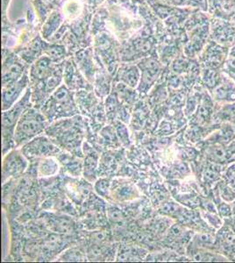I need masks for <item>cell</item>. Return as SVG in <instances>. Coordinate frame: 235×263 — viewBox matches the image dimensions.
Listing matches in <instances>:
<instances>
[{"label":"cell","mask_w":235,"mask_h":263,"mask_svg":"<svg viewBox=\"0 0 235 263\" xmlns=\"http://www.w3.org/2000/svg\"><path fill=\"white\" fill-rule=\"evenodd\" d=\"M210 21L211 16L207 12L200 10H196L190 20H188L185 24L187 42L184 46L186 57L193 59L200 55L203 48L210 40Z\"/></svg>","instance_id":"1"},{"label":"cell","mask_w":235,"mask_h":263,"mask_svg":"<svg viewBox=\"0 0 235 263\" xmlns=\"http://www.w3.org/2000/svg\"><path fill=\"white\" fill-rule=\"evenodd\" d=\"M78 111L79 109L75 103L73 93L65 84H62L55 90L42 108V112L48 122L75 116Z\"/></svg>","instance_id":"2"},{"label":"cell","mask_w":235,"mask_h":263,"mask_svg":"<svg viewBox=\"0 0 235 263\" xmlns=\"http://www.w3.org/2000/svg\"><path fill=\"white\" fill-rule=\"evenodd\" d=\"M48 120L44 114L36 108L29 107L22 114L14 130L15 147H22L25 144L44 132Z\"/></svg>","instance_id":"3"},{"label":"cell","mask_w":235,"mask_h":263,"mask_svg":"<svg viewBox=\"0 0 235 263\" xmlns=\"http://www.w3.org/2000/svg\"><path fill=\"white\" fill-rule=\"evenodd\" d=\"M32 91L28 88L22 97L12 107L2 112V138H3V156L15 147L14 130L22 114L31 107Z\"/></svg>","instance_id":"4"},{"label":"cell","mask_w":235,"mask_h":263,"mask_svg":"<svg viewBox=\"0 0 235 263\" xmlns=\"http://www.w3.org/2000/svg\"><path fill=\"white\" fill-rule=\"evenodd\" d=\"M210 39L231 48L235 45V24L232 21L211 17Z\"/></svg>","instance_id":"5"},{"label":"cell","mask_w":235,"mask_h":263,"mask_svg":"<svg viewBox=\"0 0 235 263\" xmlns=\"http://www.w3.org/2000/svg\"><path fill=\"white\" fill-rule=\"evenodd\" d=\"M60 120L61 121L57 125L59 132L55 131L52 135L56 136L57 141H59V143L63 145L64 148L69 150L70 152H75L76 150L79 149L80 141L83 135L81 129L78 128V126L77 125L72 126V122H73L72 120L62 119Z\"/></svg>","instance_id":"6"},{"label":"cell","mask_w":235,"mask_h":263,"mask_svg":"<svg viewBox=\"0 0 235 263\" xmlns=\"http://www.w3.org/2000/svg\"><path fill=\"white\" fill-rule=\"evenodd\" d=\"M229 51L230 48L210 39L198 57L201 63L206 68L218 69L226 63V59L229 57Z\"/></svg>","instance_id":"7"},{"label":"cell","mask_w":235,"mask_h":263,"mask_svg":"<svg viewBox=\"0 0 235 263\" xmlns=\"http://www.w3.org/2000/svg\"><path fill=\"white\" fill-rule=\"evenodd\" d=\"M27 159L22 151L12 149L4 156L2 162V182L21 177L27 170Z\"/></svg>","instance_id":"8"},{"label":"cell","mask_w":235,"mask_h":263,"mask_svg":"<svg viewBox=\"0 0 235 263\" xmlns=\"http://www.w3.org/2000/svg\"><path fill=\"white\" fill-rule=\"evenodd\" d=\"M140 70V84L138 85V91L147 93L161 74V64L154 57H145L138 63Z\"/></svg>","instance_id":"9"},{"label":"cell","mask_w":235,"mask_h":263,"mask_svg":"<svg viewBox=\"0 0 235 263\" xmlns=\"http://www.w3.org/2000/svg\"><path fill=\"white\" fill-rule=\"evenodd\" d=\"M29 71L27 70L20 80L2 87V111H6L14 105L24 96L23 94L29 88Z\"/></svg>","instance_id":"10"},{"label":"cell","mask_w":235,"mask_h":263,"mask_svg":"<svg viewBox=\"0 0 235 263\" xmlns=\"http://www.w3.org/2000/svg\"><path fill=\"white\" fill-rule=\"evenodd\" d=\"M27 71L26 63L15 54L4 55L2 64V87L20 80Z\"/></svg>","instance_id":"11"},{"label":"cell","mask_w":235,"mask_h":263,"mask_svg":"<svg viewBox=\"0 0 235 263\" xmlns=\"http://www.w3.org/2000/svg\"><path fill=\"white\" fill-rule=\"evenodd\" d=\"M21 151L26 157L30 159L42 156L49 157L56 156V154L60 152V149L48 138L37 136L32 141L25 144L24 146H22Z\"/></svg>","instance_id":"12"},{"label":"cell","mask_w":235,"mask_h":263,"mask_svg":"<svg viewBox=\"0 0 235 263\" xmlns=\"http://www.w3.org/2000/svg\"><path fill=\"white\" fill-rule=\"evenodd\" d=\"M59 67L58 63H54L47 55L40 57L31 66L29 70L30 84H35L44 81L53 75Z\"/></svg>","instance_id":"13"},{"label":"cell","mask_w":235,"mask_h":263,"mask_svg":"<svg viewBox=\"0 0 235 263\" xmlns=\"http://www.w3.org/2000/svg\"><path fill=\"white\" fill-rule=\"evenodd\" d=\"M63 80L66 86L70 90H79L86 89V79H84L80 69H78L74 59L69 58L63 64Z\"/></svg>","instance_id":"14"},{"label":"cell","mask_w":235,"mask_h":263,"mask_svg":"<svg viewBox=\"0 0 235 263\" xmlns=\"http://www.w3.org/2000/svg\"><path fill=\"white\" fill-rule=\"evenodd\" d=\"M75 62L87 81L93 83L95 80L96 69L92 48L78 51L75 54Z\"/></svg>","instance_id":"15"},{"label":"cell","mask_w":235,"mask_h":263,"mask_svg":"<svg viewBox=\"0 0 235 263\" xmlns=\"http://www.w3.org/2000/svg\"><path fill=\"white\" fill-rule=\"evenodd\" d=\"M140 70L138 65L133 63H124L117 69L115 81L135 89L140 84Z\"/></svg>","instance_id":"16"},{"label":"cell","mask_w":235,"mask_h":263,"mask_svg":"<svg viewBox=\"0 0 235 263\" xmlns=\"http://www.w3.org/2000/svg\"><path fill=\"white\" fill-rule=\"evenodd\" d=\"M207 13L211 17L231 21L235 15V0H208Z\"/></svg>","instance_id":"17"},{"label":"cell","mask_w":235,"mask_h":263,"mask_svg":"<svg viewBox=\"0 0 235 263\" xmlns=\"http://www.w3.org/2000/svg\"><path fill=\"white\" fill-rule=\"evenodd\" d=\"M63 18L64 15L59 10H54L51 12L42 26V34L45 40H51L63 24Z\"/></svg>","instance_id":"18"},{"label":"cell","mask_w":235,"mask_h":263,"mask_svg":"<svg viewBox=\"0 0 235 263\" xmlns=\"http://www.w3.org/2000/svg\"><path fill=\"white\" fill-rule=\"evenodd\" d=\"M58 171H59V163L52 156L44 157L38 165L39 177H53L58 173Z\"/></svg>","instance_id":"19"},{"label":"cell","mask_w":235,"mask_h":263,"mask_svg":"<svg viewBox=\"0 0 235 263\" xmlns=\"http://www.w3.org/2000/svg\"><path fill=\"white\" fill-rule=\"evenodd\" d=\"M153 42L149 37H140L134 40L131 44V52L133 55L138 57H145L151 51Z\"/></svg>","instance_id":"20"},{"label":"cell","mask_w":235,"mask_h":263,"mask_svg":"<svg viewBox=\"0 0 235 263\" xmlns=\"http://www.w3.org/2000/svg\"><path fill=\"white\" fill-rule=\"evenodd\" d=\"M44 55L49 57L54 63H58L63 62L66 58V48L62 45L57 44H48L46 43L43 47Z\"/></svg>","instance_id":"21"},{"label":"cell","mask_w":235,"mask_h":263,"mask_svg":"<svg viewBox=\"0 0 235 263\" xmlns=\"http://www.w3.org/2000/svg\"><path fill=\"white\" fill-rule=\"evenodd\" d=\"M98 165V156L97 154H87L84 163H83V175L84 177L93 182L95 180L96 170Z\"/></svg>","instance_id":"22"},{"label":"cell","mask_w":235,"mask_h":263,"mask_svg":"<svg viewBox=\"0 0 235 263\" xmlns=\"http://www.w3.org/2000/svg\"><path fill=\"white\" fill-rule=\"evenodd\" d=\"M220 85L215 90V96L218 99H235V85L232 82H220Z\"/></svg>","instance_id":"23"},{"label":"cell","mask_w":235,"mask_h":263,"mask_svg":"<svg viewBox=\"0 0 235 263\" xmlns=\"http://www.w3.org/2000/svg\"><path fill=\"white\" fill-rule=\"evenodd\" d=\"M93 83L96 85V93L99 98H104L110 93V81L105 74H97Z\"/></svg>","instance_id":"24"},{"label":"cell","mask_w":235,"mask_h":263,"mask_svg":"<svg viewBox=\"0 0 235 263\" xmlns=\"http://www.w3.org/2000/svg\"><path fill=\"white\" fill-rule=\"evenodd\" d=\"M140 252L138 248L132 246H123L118 253V260H138L140 259Z\"/></svg>","instance_id":"25"},{"label":"cell","mask_w":235,"mask_h":263,"mask_svg":"<svg viewBox=\"0 0 235 263\" xmlns=\"http://www.w3.org/2000/svg\"><path fill=\"white\" fill-rule=\"evenodd\" d=\"M221 76L218 73L217 69H210L205 67L204 69V82L209 87H216L221 82Z\"/></svg>","instance_id":"26"},{"label":"cell","mask_w":235,"mask_h":263,"mask_svg":"<svg viewBox=\"0 0 235 263\" xmlns=\"http://www.w3.org/2000/svg\"><path fill=\"white\" fill-rule=\"evenodd\" d=\"M81 11L80 3L69 0V2L64 5L63 7V15L69 18H73L79 14Z\"/></svg>","instance_id":"27"},{"label":"cell","mask_w":235,"mask_h":263,"mask_svg":"<svg viewBox=\"0 0 235 263\" xmlns=\"http://www.w3.org/2000/svg\"><path fill=\"white\" fill-rule=\"evenodd\" d=\"M66 170L73 177H78L80 175L81 171H82V164L81 162H78V160H74V159H65Z\"/></svg>","instance_id":"28"},{"label":"cell","mask_w":235,"mask_h":263,"mask_svg":"<svg viewBox=\"0 0 235 263\" xmlns=\"http://www.w3.org/2000/svg\"><path fill=\"white\" fill-rule=\"evenodd\" d=\"M61 259H63L62 260H66V261H79V260L81 261V260H85L86 256H84L83 253L79 250L70 249L69 251L66 252Z\"/></svg>","instance_id":"29"},{"label":"cell","mask_w":235,"mask_h":263,"mask_svg":"<svg viewBox=\"0 0 235 263\" xmlns=\"http://www.w3.org/2000/svg\"><path fill=\"white\" fill-rule=\"evenodd\" d=\"M101 135L104 138V142L108 144V145H111V144L114 145V144L118 142V138L115 135L114 129H112L111 127H105V128L102 130Z\"/></svg>","instance_id":"30"},{"label":"cell","mask_w":235,"mask_h":263,"mask_svg":"<svg viewBox=\"0 0 235 263\" xmlns=\"http://www.w3.org/2000/svg\"><path fill=\"white\" fill-rule=\"evenodd\" d=\"M223 67L224 71L235 80V57L229 55Z\"/></svg>","instance_id":"31"},{"label":"cell","mask_w":235,"mask_h":263,"mask_svg":"<svg viewBox=\"0 0 235 263\" xmlns=\"http://www.w3.org/2000/svg\"><path fill=\"white\" fill-rule=\"evenodd\" d=\"M117 135L120 139V142L122 141L123 144L129 143V137H128V131L125 126L123 125L122 123H118L116 126Z\"/></svg>","instance_id":"32"},{"label":"cell","mask_w":235,"mask_h":263,"mask_svg":"<svg viewBox=\"0 0 235 263\" xmlns=\"http://www.w3.org/2000/svg\"><path fill=\"white\" fill-rule=\"evenodd\" d=\"M96 191L98 194L101 195L103 197L108 194V190H109V182L106 179L99 180L97 182L95 185Z\"/></svg>","instance_id":"33"},{"label":"cell","mask_w":235,"mask_h":263,"mask_svg":"<svg viewBox=\"0 0 235 263\" xmlns=\"http://www.w3.org/2000/svg\"><path fill=\"white\" fill-rule=\"evenodd\" d=\"M176 209H177V206L174 203H167L165 206L162 207V212L167 213H173L176 212Z\"/></svg>","instance_id":"34"},{"label":"cell","mask_w":235,"mask_h":263,"mask_svg":"<svg viewBox=\"0 0 235 263\" xmlns=\"http://www.w3.org/2000/svg\"><path fill=\"white\" fill-rule=\"evenodd\" d=\"M218 174L216 172H214L213 171H211V170H208V171H206V174H205V177H206V179L210 180V181H213V180L216 179L217 178Z\"/></svg>","instance_id":"35"},{"label":"cell","mask_w":235,"mask_h":263,"mask_svg":"<svg viewBox=\"0 0 235 263\" xmlns=\"http://www.w3.org/2000/svg\"><path fill=\"white\" fill-rule=\"evenodd\" d=\"M215 155H216L218 158L221 159V160H224V159L226 158V151L222 149V148H217V149H215Z\"/></svg>","instance_id":"36"},{"label":"cell","mask_w":235,"mask_h":263,"mask_svg":"<svg viewBox=\"0 0 235 263\" xmlns=\"http://www.w3.org/2000/svg\"><path fill=\"white\" fill-rule=\"evenodd\" d=\"M229 112L232 115V118H235V105H232V107L230 108Z\"/></svg>","instance_id":"37"},{"label":"cell","mask_w":235,"mask_h":263,"mask_svg":"<svg viewBox=\"0 0 235 263\" xmlns=\"http://www.w3.org/2000/svg\"><path fill=\"white\" fill-rule=\"evenodd\" d=\"M229 55L235 57V45L233 46V47H232V48H230Z\"/></svg>","instance_id":"38"},{"label":"cell","mask_w":235,"mask_h":263,"mask_svg":"<svg viewBox=\"0 0 235 263\" xmlns=\"http://www.w3.org/2000/svg\"><path fill=\"white\" fill-rule=\"evenodd\" d=\"M231 21H232V22H233V23H234L235 24V15L233 16V17H232V20H231Z\"/></svg>","instance_id":"39"}]
</instances>
